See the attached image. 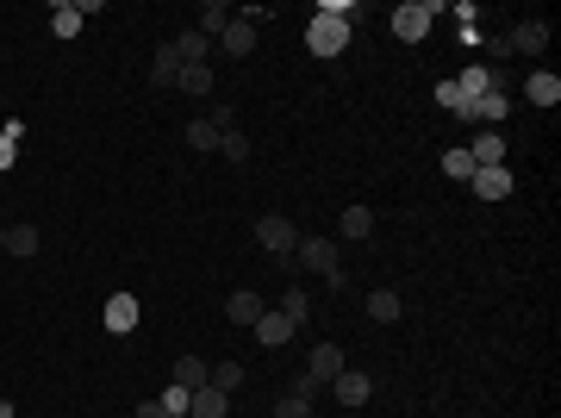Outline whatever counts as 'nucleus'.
Segmentation results:
<instances>
[{"mask_svg": "<svg viewBox=\"0 0 561 418\" xmlns=\"http://www.w3.org/2000/svg\"><path fill=\"white\" fill-rule=\"evenodd\" d=\"M437 13H443L437 0H406V6H393V32H399V44H418Z\"/></svg>", "mask_w": 561, "mask_h": 418, "instance_id": "obj_1", "label": "nucleus"}, {"mask_svg": "<svg viewBox=\"0 0 561 418\" xmlns=\"http://www.w3.org/2000/svg\"><path fill=\"white\" fill-rule=\"evenodd\" d=\"M499 50H505V57H543V50H549V19H524V26H512V32L499 38Z\"/></svg>", "mask_w": 561, "mask_h": 418, "instance_id": "obj_2", "label": "nucleus"}, {"mask_svg": "<svg viewBox=\"0 0 561 418\" xmlns=\"http://www.w3.org/2000/svg\"><path fill=\"white\" fill-rule=\"evenodd\" d=\"M512 113V101H505V88H487L481 101L461 106V125H474V132H499V119Z\"/></svg>", "mask_w": 561, "mask_h": 418, "instance_id": "obj_3", "label": "nucleus"}, {"mask_svg": "<svg viewBox=\"0 0 561 418\" xmlns=\"http://www.w3.org/2000/svg\"><path fill=\"white\" fill-rule=\"evenodd\" d=\"M300 263L318 269L331 294H344V269H337V244H331V238H306V244H300Z\"/></svg>", "mask_w": 561, "mask_h": 418, "instance_id": "obj_4", "label": "nucleus"}, {"mask_svg": "<svg viewBox=\"0 0 561 418\" xmlns=\"http://www.w3.org/2000/svg\"><path fill=\"white\" fill-rule=\"evenodd\" d=\"M306 50H312V57H337V50H350V26L318 13L312 26H306Z\"/></svg>", "mask_w": 561, "mask_h": 418, "instance_id": "obj_5", "label": "nucleus"}, {"mask_svg": "<svg viewBox=\"0 0 561 418\" xmlns=\"http://www.w3.org/2000/svg\"><path fill=\"white\" fill-rule=\"evenodd\" d=\"M256 244L269 250V256H287V250L300 244V231H293V219H280V212H262V219H256Z\"/></svg>", "mask_w": 561, "mask_h": 418, "instance_id": "obj_6", "label": "nucleus"}, {"mask_svg": "<svg viewBox=\"0 0 561 418\" xmlns=\"http://www.w3.org/2000/svg\"><path fill=\"white\" fill-rule=\"evenodd\" d=\"M450 88H456V119H461V106H468V101H481L487 88H499V75H492V70H481V63H474V70L450 75Z\"/></svg>", "mask_w": 561, "mask_h": 418, "instance_id": "obj_7", "label": "nucleus"}, {"mask_svg": "<svg viewBox=\"0 0 561 418\" xmlns=\"http://www.w3.org/2000/svg\"><path fill=\"white\" fill-rule=\"evenodd\" d=\"M218 44H225V57H249V50H256V13L244 6V13L218 32Z\"/></svg>", "mask_w": 561, "mask_h": 418, "instance_id": "obj_8", "label": "nucleus"}, {"mask_svg": "<svg viewBox=\"0 0 561 418\" xmlns=\"http://www.w3.org/2000/svg\"><path fill=\"white\" fill-rule=\"evenodd\" d=\"M331 393H337V406H344V413H355V406H368V393H375V381H368L362 369H344V375L331 381Z\"/></svg>", "mask_w": 561, "mask_h": 418, "instance_id": "obj_9", "label": "nucleus"}, {"mask_svg": "<svg viewBox=\"0 0 561 418\" xmlns=\"http://www.w3.org/2000/svg\"><path fill=\"white\" fill-rule=\"evenodd\" d=\"M344 369H350V362H344V349H337V344H312V356H306V375H312V381L331 387Z\"/></svg>", "mask_w": 561, "mask_h": 418, "instance_id": "obj_10", "label": "nucleus"}, {"mask_svg": "<svg viewBox=\"0 0 561 418\" xmlns=\"http://www.w3.org/2000/svg\"><path fill=\"white\" fill-rule=\"evenodd\" d=\"M101 325L112 331V338L138 331V300H132V294H112V300H106V318H101Z\"/></svg>", "mask_w": 561, "mask_h": 418, "instance_id": "obj_11", "label": "nucleus"}, {"mask_svg": "<svg viewBox=\"0 0 561 418\" xmlns=\"http://www.w3.org/2000/svg\"><path fill=\"white\" fill-rule=\"evenodd\" d=\"M249 331H256V344H262V349H280L287 338H293V318H287V313L275 306V313H262V318H256Z\"/></svg>", "mask_w": 561, "mask_h": 418, "instance_id": "obj_12", "label": "nucleus"}, {"mask_svg": "<svg viewBox=\"0 0 561 418\" xmlns=\"http://www.w3.org/2000/svg\"><path fill=\"white\" fill-rule=\"evenodd\" d=\"M175 81H181V50H175V38H169V44L150 57V88H175Z\"/></svg>", "mask_w": 561, "mask_h": 418, "instance_id": "obj_13", "label": "nucleus"}, {"mask_svg": "<svg viewBox=\"0 0 561 418\" xmlns=\"http://www.w3.org/2000/svg\"><path fill=\"white\" fill-rule=\"evenodd\" d=\"M231 413V393H218V387H194V400H187V418H225Z\"/></svg>", "mask_w": 561, "mask_h": 418, "instance_id": "obj_14", "label": "nucleus"}, {"mask_svg": "<svg viewBox=\"0 0 561 418\" xmlns=\"http://www.w3.org/2000/svg\"><path fill=\"white\" fill-rule=\"evenodd\" d=\"M468 156H474V169H499V163H505V138H499V132H474Z\"/></svg>", "mask_w": 561, "mask_h": 418, "instance_id": "obj_15", "label": "nucleus"}, {"mask_svg": "<svg viewBox=\"0 0 561 418\" xmlns=\"http://www.w3.org/2000/svg\"><path fill=\"white\" fill-rule=\"evenodd\" d=\"M468 188H474L481 200H505V194H512V169H505V163H499V169H474Z\"/></svg>", "mask_w": 561, "mask_h": 418, "instance_id": "obj_16", "label": "nucleus"}, {"mask_svg": "<svg viewBox=\"0 0 561 418\" xmlns=\"http://www.w3.org/2000/svg\"><path fill=\"white\" fill-rule=\"evenodd\" d=\"M524 94H530V106H543V113H549V106L561 101V75H549V70H530Z\"/></svg>", "mask_w": 561, "mask_h": 418, "instance_id": "obj_17", "label": "nucleus"}, {"mask_svg": "<svg viewBox=\"0 0 561 418\" xmlns=\"http://www.w3.org/2000/svg\"><path fill=\"white\" fill-rule=\"evenodd\" d=\"M269 313V306H262V294H231V300H225V318H231V325H256V318Z\"/></svg>", "mask_w": 561, "mask_h": 418, "instance_id": "obj_18", "label": "nucleus"}, {"mask_svg": "<svg viewBox=\"0 0 561 418\" xmlns=\"http://www.w3.org/2000/svg\"><path fill=\"white\" fill-rule=\"evenodd\" d=\"M81 19H88L81 0H57V6H50V32H57V38H75V32H81Z\"/></svg>", "mask_w": 561, "mask_h": 418, "instance_id": "obj_19", "label": "nucleus"}, {"mask_svg": "<svg viewBox=\"0 0 561 418\" xmlns=\"http://www.w3.org/2000/svg\"><path fill=\"white\" fill-rule=\"evenodd\" d=\"M169 381L194 393V387H206V381H212V369H206V362H200V356H181L175 369H169Z\"/></svg>", "mask_w": 561, "mask_h": 418, "instance_id": "obj_20", "label": "nucleus"}, {"mask_svg": "<svg viewBox=\"0 0 561 418\" xmlns=\"http://www.w3.org/2000/svg\"><path fill=\"white\" fill-rule=\"evenodd\" d=\"M231 19H238V13H231L225 0H206V6H200V38H218Z\"/></svg>", "mask_w": 561, "mask_h": 418, "instance_id": "obj_21", "label": "nucleus"}, {"mask_svg": "<svg viewBox=\"0 0 561 418\" xmlns=\"http://www.w3.org/2000/svg\"><path fill=\"white\" fill-rule=\"evenodd\" d=\"M181 94H212V63H181Z\"/></svg>", "mask_w": 561, "mask_h": 418, "instance_id": "obj_22", "label": "nucleus"}, {"mask_svg": "<svg viewBox=\"0 0 561 418\" xmlns=\"http://www.w3.org/2000/svg\"><path fill=\"white\" fill-rule=\"evenodd\" d=\"M368 318H375V325H393V318H399V294H393V287H375V294H368Z\"/></svg>", "mask_w": 561, "mask_h": 418, "instance_id": "obj_23", "label": "nucleus"}, {"mask_svg": "<svg viewBox=\"0 0 561 418\" xmlns=\"http://www.w3.org/2000/svg\"><path fill=\"white\" fill-rule=\"evenodd\" d=\"M337 225H344V238H355V244H362V238L375 231V212H368V207H344V219H337Z\"/></svg>", "mask_w": 561, "mask_h": 418, "instance_id": "obj_24", "label": "nucleus"}, {"mask_svg": "<svg viewBox=\"0 0 561 418\" xmlns=\"http://www.w3.org/2000/svg\"><path fill=\"white\" fill-rule=\"evenodd\" d=\"M37 244H44L37 225H6V250H13V256H37Z\"/></svg>", "mask_w": 561, "mask_h": 418, "instance_id": "obj_25", "label": "nucleus"}, {"mask_svg": "<svg viewBox=\"0 0 561 418\" xmlns=\"http://www.w3.org/2000/svg\"><path fill=\"white\" fill-rule=\"evenodd\" d=\"M175 50H181V63H206V57H212V38L181 32V38H175Z\"/></svg>", "mask_w": 561, "mask_h": 418, "instance_id": "obj_26", "label": "nucleus"}, {"mask_svg": "<svg viewBox=\"0 0 561 418\" xmlns=\"http://www.w3.org/2000/svg\"><path fill=\"white\" fill-rule=\"evenodd\" d=\"M212 387H218V393H238V387H244V362H212Z\"/></svg>", "mask_w": 561, "mask_h": 418, "instance_id": "obj_27", "label": "nucleus"}, {"mask_svg": "<svg viewBox=\"0 0 561 418\" xmlns=\"http://www.w3.org/2000/svg\"><path fill=\"white\" fill-rule=\"evenodd\" d=\"M218 138H225V132H218L212 119H194V125H187V144H194V150H218Z\"/></svg>", "mask_w": 561, "mask_h": 418, "instance_id": "obj_28", "label": "nucleus"}, {"mask_svg": "<svg viewBox=\"0 0 561 418\" xmlns=\"http://www.w3.org/2000/svg\"><path fill=\"white\" fill-rule=\"evenodd\" d=\"M443 169H450V181H474V156L468 150H443Z\"/></svg>", "mask_w": 561, "mask_h": 418, "instance_id": "obj_29", "label": "nucleus"}, {"mask_svg": "<svg viewBox=\"0 0 561 418\" xmlns=\"http://www.w3.org/2000/svg\"><path fill=\"white\" fill-rule=\"evenodd\" d=\"M187 400H194V393L169 381V387H163V400H156V406H163V413H169V418H187Z\"/></svg>", "mask_w": 561, "mask_h": 418, "instance_id": "obj_30", "label": "nucleus"}, {"mask_svg": "<svg viewBox=\"0 0 561 418\" xmlns=\"http://www.w3.org/2000/svg\"><path fill=\"white\" fill-rule=\"evenodd\" d=\"M218 150H225L231 163H249V138H244V132H225V138H218Z\"/></svg>", "mask_w": 561, "mask_h": 418, "instance_id": "obj_31", "label": "nucleus"}, {"mask_svg": "<svg viewBox=\"0 0 561 418\" xmlns=\"http://www.w3.org/2000/svg\"><path fill=\"white\" fill-rule=\"evenodd\" d=\"M280 313L293 318V325H306V294H300V287H293V294H287V300H280Z\"/></svg>", "mask_w": 561, "mask_h": 418, "instance_id": "obj_32", "label": "nucleus"}, {"mask_svg": "<svg viewBox=\"0 0 561 418\" xmlns=\"http://www.w3.org/2000/svg\"><path fill=\"white\" fill-rule=\"evenodd\" d=\"M275 418H312V406H306V400H293V393H287V400H280V406H275Z\"/></svg>", "mask_w": 561, "mask_h": 418, "instance_id": "obj_33", "label": "nucleus"}, {"mask_svg": "<svg viewBox=\"0 0 561 418\" xmlns=\"http://www.w3.org/2000/svg\"><path fill=\"white\" fill-rule=\"evenodd\" d=\"M318 393H324V381H312V375H300V387H293V400H306V406H312Z\"/></svg>", "mask_w": 561, "mask_h": 418, "instance_id": "obj_34", "label": "nucleus"}, {"mask_svg": "<svg viewBox=\"0 0 561 418\" xmlns=\"http://www.w3.org/2000/svg\"><path fill=\"white\" fill-rule=\"evenodd\" d=\"M13 156H19V144H6V138H0V169H13Z\"/></svg>", "mask_w": 561, "mask_h": 418, "instance_id": "obj_35", "label": "nucleus"}, {"mask_svg": "<svg viewBox=\"0 0 561 418\" xmlns=\"http://www.w3.org/2000/svg\"><path fill=\"white\" fill-rule=\"evenodd\" d=\"M138 418H169V413H163L156 400H143V406H138Z\"/></svg>", "mask_w": 561, "mask_h": 418, "instance_id": "obj_36", "label": "nucleus"}, {"mask_svg": "<svg viewBox=\"0 0 561 418\" xmlns=\"http://www.w3.org/2000/svg\"><path fill=\"white\" fill-rule=\"evenodd\" d=\"M0 250H6V225H0Z\"/></svg>", "mask_w": 561, "mask_h": 418, "instance_id": "obj_37", "label": "nucleus"}]
</instances>
